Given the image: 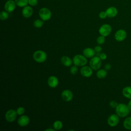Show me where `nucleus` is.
Here are the masks:
<instances>
[{
    "mask_svg": "<svg viewBox=\"0 0 131 131\" xmlns=\"http://www.w3.org/2000/svg\"><path fill=\"white\" fill-rule=\"evenodd\" d=\"M16 112H17V114L18 115L21 116V115H23L25 113V109L24 107H23L22 106L18 107L16 110Z\"/></svg>",
    "mask_w": 131,
    "mask_h": 131,
    "instance_id": "obj_27",
    "label": "nucleus"
},
{
    "mask_svg": "<svg viewBox=\"0 0 131 131\" xmlns=\"http://www.w3.org/2000/svg\"><path fill=\"white\" fill-rule=\"evenodd\" d=\"M60 60L62 64L67 67L71 66L73 62V60H72V59L68 56H63Z\"/></svg>",
    "mask_w": 131,
    "mask_h": 131,
    "instance_id": "obj_18",
    "label": "nucleus"
},
{
    "mask_svg": "<svg viewBox=\"0 0 131 131\" xmlns=\"http://www.w3.org/2000/svg\"><path fill=\"white\" fill-rule=\"evenodd\" d=\"M94 50L97 53H99L102 50V48L100 46H97L94 48Z\"/></svg>",
    "mask_w": 131,
    "mask_h": 131,
    "instance_id": "obj_33",
    "label": "nucleus"
},
{
    "mask_svg": "<svg viewBox=\"0 0 131 131\" xmlns=\"http://www.w3.org/2000/svg\"><path fill=\"white\" fill-rule=\"evenodd\" d=\"M70 72L71 74L75 75L77 73V72H78V68H77V66H75V65L72 66L71 67V68H70Z\"/></svg>",
    "mask_w": 131,
    "mask_h": 131,
    "instance_id": "obj_28",
    "label": "nucleus"
},
{
    "mask_svg": "<svg viewBox=\"0 0 131 131\" xmlns=\"http://www.w3.org/2000/svg\"><path fill=\"white\" fill-rule=\"evenodd\" d=\"M73 63L74 65L78 67H82L87 63V59L83 55H76L73 58Z\"/></svg>",
    "mask_w": 131,
    "mask_h": 131,
    "instance_id": "obj_3",
    "label": "nucleus"
},
{
    "mask_svg": "<svg viewBox=\"0 0 131 131\" xmlns=\"http://www.w3.org/2000/svg\"><path fill=\"white\" fill-rule=\"evenodd\" d=\"M93 69L90 66H82L80 69V72L82 76L85 77H90L93 74Z\"/></svg>",
    "mask_w": 131,
    "mask_h": 131,
    "instance_id": "obj_10",
    "label": "nucleus"
},
{
    "mask_svg": "<svg viewBox=\"0 0 131 131\" xmlns=\"http://www.w3.org/2000/svg\"><path fill=\"white\" fill-rule=\"evenodd\" d=\"M51 11L47 8H42L39 11V16L41 19L43 21L49 20L51 17Z\"/></svg>",
    "mask_w": 131,
    "mask_h": 131,
    "instance_id": "obj_5",
    "label": "nucleus"
},
{
    "mask_svg": "<svg viewBox=\"0 0 131 131\" xmlns=\"http://www.w3.org/2000/svg\"><path fill=\"white\" fill-rule=\"evenodd\" d=\"M126 32L123 29H119L117 30L114 35V37L116 40L119 42H121L125 40V39L126 38Z\"/></svg>",
    "mask_w": 131,
    "mask_h": 131,
    "instance_id": "obj_9",
    "label": "nucleus"
},
{
    "mask_svg": "<svg viewBox=\"0 0 131 131\" xmlns=\"http://www.w3.org/2000/svg\"><path fill=\"white\" fill-rule=\"evenodd\" d=\"M112 32V27L107 24L102 25L99 29V33L101 35L106 37L108 36Z\"/></svg>",
    "mask_w": 131,
    "mask_h": 131,
    "instance_id": "obj_6",
    "label": "nucleus"
},
{
    "mask_svg": "<svg viewBox=\"0 0 131 131\" xmlns=\"http://www.w3.org/2000/svg\"><path fill=\"white\" fill-rule=\"evenodd\" d=\"M104 69L106 70H110L111 69V65L110 63H107L104 66Z\"/></svg>",
    "mask_w": 131,
    "mask_h": 131,
    "instance_id": "obj_34",
    "label": "nucleus"
},
{
    "mask_svg": "<svg viewBox=\"0 0 131 131\" xmlns=\"http://www.w3.org/2000/svg\"><path fill=\"white\" fill-rule=\"evenodd\" d=\"M47 83L50 88H55L58 84V79L55 76H51L48 79Z\"/></svg>",
    "mask_w": 131,
    "mask_h": 131,
    "instance_id": "obj_14",
    "label": "nucleus"
},
{
    "mask_svg": "<svg viewBox=\"0 0 131 131\" xmlns=\"http://www.w3.org/2000/svg\"><path fill=\"white\" fill-rule=\"evenodd\" d=\"M107 122L110 126H116L119 122V116L116 114H112L108 117Z\"/></svg>",
    "mask_w": 131,
    "mask_h": 131,
    "instance_id": "obj_8",
    "label": "nucleus"
},
{
    "mask_svg": "<svg viewBox=\"0 0 131 131\" xmlns=\"http://www.w3.org/2000/svg\"><path fill=\"white\" fill-rule=\"evenodd\" d=\"M29 122H30V119L29 117L25 115H21L17 120L18 124L21 127H24L27 126V125L29 124Z\"/></svg>",
    "mask_w": 131,
    "mask_h": 131,
    "instance_id": "obj_13",
    "label": "nucleus"
},
{
    "mask_svg": "<svg viewBox=\"0 0 131 131\" xmlns=\"http://www.w3.org/2000/svg\"><path fill=\"white\" fill-rule=\"evenodd\" d=\"M118 103H117V102L116 101H114V100L111 101L109 103L110 106L112 108H115L117 107V106L118 105Z\"/></svg>",
    "mask_w": 131,
    "mask_h": 131,
    "instance_id": "obj_29",
    "label": "nucleus"
},
{
    "mask_svg": "<svg viewBox=\"0 0 131 131\" xmlns=\"http://www.w3.org/2000/svg\"><path fill=\"white\" fill-rule=\"evenodd\" d=\"M61 96L63 100L66 102H69L72 100V99H73V95L72 92L70 90H64L62 92L61 94Z\"/></svg>",
    "mask_w": 131,
    "mask_h": 131,
    "instance_id": "obj_11",
    "label": "nucleus"
},
{
    "mask_svg": "<svg viewBox=\"0 0 131 131\" xmlns=\"http://www.w3.org/2000/svg\"><path fill=\"white\" fill-rule=\"evenodd\" d=\"M116 114L118 115L119 117L124 118L127 116L129 114L130 110H129L127 104L120 103H118L117 107L115 108Z\"/></svg>",
    "mask_w": 131,
    "mask_h": 131,
    "instance_id": "obj_1",
    "label": "nucleus"
},
{
    "mask_svg": "<svg viewBox=\"0 0 131 131\" xmlns=\"http://www.w3.org/2000/svg\"><path fill=\"white\" fill-rule=\"evenodd\" d=\"M16 111L13 109H10L7 111L5 114V119L9 122L14 121L17 117Z\"/></svg>",
    "mask_w": 131,
    "mask_h": 131,
    "instance_id": "obj_7",
    "label": "nucleus"
},
{
    "mask_svg": "<svg viewBox=\"0 0 131 131\" xmlns=\"http://www.w3.org/2000/svg\"><path fill=\"white\" fill-rule=\"evenodd\" d=\"M63 126L62 123L60 120H56L53 123V127L55 130H60Z\"/></svg>",
    "mask_w": 131,
    "mask_h": 131,
    "instance_id": "obj_23",
    "label": "nucleus"
},
{
    "mask_svg": "<svg viewBox=\"0 0 131 131\" xmlns=\"http://www.w3.org/2000/svg\"><path fill=\"white\" fill-rule=\"evenodd\" d=\"M16 5L19 7H24L28 5V0H14Z\"/></svg>",
    "mask_w": 131,
    "mask_h": 131,
    "instance_id": "obj_22",
    "label": "nucleus"
},
{
    "mask_svg": "<svg viewBox=\"0 0 131 131\" xmlns=\"http://www.w3.org/2000/svg\"><path fill=\"white\" fill-rule=\"evenodd\" d=\"M16 3L15 1L13 0H8L6 2V3H5L4 8H5V10L7 11L8 13H10L13 12L15 7H16Z\"/></svg>",
    "mask_w": 131,
    "mask_h": 131,
    "instance_id": "obj_12",
    "label": "nucleus"
},
{
    "mask_svg": "<svg viewBox=\"0 0 131 131\" xmlns=\"http://www.w3.org/2000/svg\"><path fill=\"white\" fill-rule=\"evenodd\" d=\"M122 95L123 96L128 99H131V86H126L122 90Z\"/></svg>",
    "mask_w": 131,
    "mask_h": 131,
    "instance_id": "obj_19",
    "label": "nucleus"
},
{
    "mask_svg": "<svg viewBox=\"0 0 131 131\" xmlns=\"http://www.w3.org/2000/svg\"><path fill=\"white\" fill-rule=\"evenodd\" d=\"M105 37L104 36H102V35H101L98 36L97 38V42L98 44L99 45H102L105 42Z\"/></svg>",
    "mask_w": 131,
    "mask_h": 131,
    "instance_id": "obj_26",
    "label": "nucleus"
},
{
    "mask_svg": "<svg viewBox=\"0 0 131 131\" xmlns=\"http://www.w3.org/2000/svg\"><path fill=\"white\" fill-rule=\"evenodd\" d=\"M127 105L129 110H130V111H131V99H129V101H128Z\"/></svg>",
    "mask_w": 131,
    "mask_h": 131,
    "instance_id": "obj_35",
    "label": "nucleus"
},
{
    "mask_svg": "<svg viewBox=\"0 0 131 131\" xmlns=\"http://www.w3.org/2000/svg\"><path fill=\"white\" fill-rule=\"evenodd\" d=\"M33 58L36 62L38 63H42L46 60L47 55L43 51L37 50L34 52Z\"/></svg>",
    "mask_w": 131,
    "mask_h": 131,
    "instance_id": "obj_2",
    "label": "nucleus"
},
{
    "mask_svg": "<svg viewBox=\"0 0 131 131\" xmlns=\"http://www.w3.org/2000/svg\"><path fill=\"white\" fill-rule=\"evenodd\" d=\"M55 129H53V128H48V129H46V131H48V130H51V131H55Z\"/></svg>",
    "mask_w": 131,
    "mask_h": 131,
    "instance_id": "obj_36",
    "label": "nucleus"
},
{
    "mask_svg": "<svg viewBox=\"0 0 131 131\" xmlns=\"http://www.w3.org/2000/svg\"><path fill=\"white\" fill-rule=\"evenodd\" d=\"M105 12L107 15V17L113 18L115 17L118 14L117 9L113 6L108 7L105 11Z\"/></svg>",
    "mask_w": 131,
    "mask_h": 131,
    "instance_id": "obj_16",
    "label": "nucleus"
},
{
    "mask_svg": "<svg viewBox=\"0 0 131 131\" xmlns=\"http://www.w3.org/2000/svg\"><path fill=\"white\" fill-rule=\"evenodd\" d=\"M99 16L101 19H105L107 17L105 11H101V12H100V13L99 14Z\"/></svg>",
    "mask_w": 131,
    "mask_h": 131,
    "instance_id": "obj_31",
    "label": "nucleus"
},
{
    "mask_svg": "<svg viewBox=\"0 0 131 131\" xmlns=\"http://www.w3.org/2000/svg\"><path fill=\"white\" fill-rule=\"evenodd\" d=\"M107 75V72L105 69H99L96 73V76L99 79H103Z\"/></svg>",
    "mask_w": 131,
    "mask_h": 131,
    "instance_id": "obj_21",
    "label": "nucleus"
},
{
    "mask_svg": "<svg viewBox=\"0 0 131 131\" xmlns=\"http://www.w3.org/2000/svg\"><path fill=\"white\" fill-rule=\"evenodd\" d=\"M95 54L94 49L91 48H86L83 50V55L86 58H92Z\"/></svg>",
    "mask_w": 131,
    "mask_h": 131,
    "instance_id": "obj_17",
    "label": "nucleus"
},
{
    "mask_svg": "<svg viewBox=\"0 0 131 131\" xmlns=\"http://www.w3.org/2000/svg\"><path fill=\"white\" fill-rule=\"evenodd\" d=\"M33 9L31 6H26L24 7L22 10L23 16L25 18H29L33 14Z\"/></svg>",
    "mask_w": 131,
    "mask_h": 131,
    "instance_id": "obj_15",
    "label": "nucleus"
},
{
    "mask_svg": "<svg viewBox=\"0 0 131 131\" xmlns=\"http://www.w3.org/2000/svg\"><path fill=\"white\" fill-rule=\"evenodd\" d=\"M89 64L93 70H98L101 67V59L100 58L99 56H94L91 58L89 62Z\"/></svg>",
    "mask_w": 131,
    "mask_h": 131,
    "instance_id": "obj_4",
    "label": "nucleus"
},
{
    "mask_svg": "<svg viewBox=\"0 0 131 131\" xmlns=\"http://www.w3.org/2000/svg\"><path fill=\"white\" fill-rule=\"evenodd\" d=\"M99 57L101 59V60H104L106 59L107 55H106V54H105L104 53H101L99 55Z\"/></svg>",
    "mask_w": 131,
    "mask_h": 131,
    "instance_id": "obj_32",
    "label": "nucleus"
},
{
    "mask_svg": "<svg viewBox=\"0 0 131 131\" xmlns=\"http://www.w3.org/2000/svg\"><path fill=\"white\" fill-rule=\"evenodd\" d=\"M43 25V20L42 19H36L33 23V25L35 28H41Z\"/></svg>",
    "mask_w": 131,
    "mask_h": 131,
    "instance_id": "obj_24",
    "label": "nucleus"
},
{
    "mask_svg": "<svg viewBox=\"0 0 131 131\" xmlns=\"http://www.w3.org/2000/svg\"><path fill=\"white\" fill-rule=\"evenodd\" d=\"M9 17L8 12L7 11H2L0 13V19L2 20H5L7 19Z\"/></svg>",
    "mask_w": 131,
    "mask_h": 131,
    "instance_id": "obj_25",
    "label": "nucleus"
},
{
    "mask_svg": "<svg viewBox=\"0 0 131 131\" xmlns=\"http://www.w3.org/2000/svg\"><path fill=\"white\" fill-rule=\"evenodd\" d=\"M123 125L126 129L131 130V116L127 117L124 120Z\"/></svg>",
    "mask_w": 131,
    "mask_h": 131,
    "instance_id": "obj_20",
    "label": "nucleus"
},
{
    "mask_svg": "<svg viewBox=\"0 0 131 131\" xmlns=\"http://www.w3.org/2000/svg\"><path fill=\"white\" fill-rule=\"evenodd\" d=\"M38 3V0H28V4L31 6H35Z\"/></svg>",
    "mask_w": 131,
    "mask_h": 131,
    "instance_id": "obj_30",
    "label": "nucleus"
}]
</instances>
